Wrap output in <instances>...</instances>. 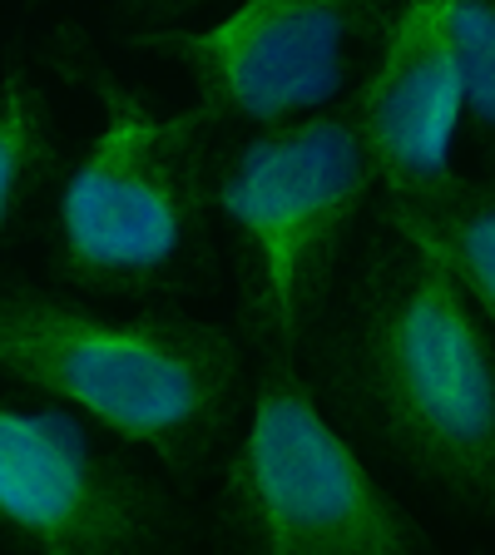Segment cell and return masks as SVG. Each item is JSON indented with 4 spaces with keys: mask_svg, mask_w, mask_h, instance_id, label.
Wrapping results in <instances>:
<instances>
[{
    "mask_svg": "<svg viewBox=\"0 0 495 555\" xmlns=\"http://www.w3.org/2000/svg\"><path fill=\"white\" fill-rule=\"evenodd\" d=\"M45 60L100 109V129L55 194L50 273L104 302L194 288L208 263L213 115L204 104L159 109L149 90L104 65L75 21L55 25Z\"/></svg>",
    "mask_w": 495,
    "mask_h": 555,
    "instance_id": "6da1fadb",
    "label": "cell"
},
{
    "mask_svg": "<svg viewBox=\"0 0 495 555\" xmlns=\"http://www.w3.org/2000/svg\"><path fill=\"white\" fill-rule=\"evenodd\" d=\"M333 372L421 481L495 516V333L427 243L396 229L367 243Z\"/></svg>",
    "mask_w": 495,
    "mask_h": 555,
    "instance_id": "7a4b0ae2",
    "label": "cell"
},
{
    "mask_svg": "<svg viewBox=\"0 0 495 555\" xmlns=\"http://www.w3.org/2000/svg\"><path fill=\"white\" fill-rule=\"evenodd\" d=\"M0 377L75 406L169 476H198L243 406V343L173 308L115 312L80 288L0 283Z\"/></svg>",
    "mask_w": 495,
    "mask_h": 555,
    "instance_id": "3957f363",
    "label": "cell"
},
{
    "mask_svg": "<svg viewBox=\"0 0 495 555\" xmlns=\"http://www.w3.org/2000/svg\"><path fill=\"white\" fill-rule=\"evenodd\" d=\"M377 189L352 100L213 150V208L229 223L238 323L263 358H298L317 333L347 238Z\"/></svg>",
    "mask_w": 495,
    "mask_h": 555,
    "instance_id": "277c9868",
    "label": "cell"
},
{
    "mask_svg": "<svg viewBox=\"0 0 495 555\" xmlns=\"http://www.w3.org/2000/svg\"><path fill=\"white\" fill-rule=\"evenodd\" d=\"M219 531L258 555H421L431 535L327 416L298 358H263L219 481Z\"/></svg>",
    "mask_w": 495,
    "mask_h": 555,
    "instance_id": "5b68a950",
    "label": "cell"
},
{
    "mask_svg": "<svg viewBox=\"0 0 495 555\" xmlns=\"http://www.w3.org/2000/svg\"><path fill=\"white\" fill-rule=\"evenodd\" d=\"M402 0H238L204 30L144 25L129 46L179 65L213 125L268 129L352 100Z\"/></svg>",
    "mask_w": 495,
    "mask_h": 555,
    "instance_id": "8992f818",
    "label": "cell"
},
{
    "mask_svg": "<svg viewBox=\"0 0 495 555\" xmlns=\"http://www.w3.org/2000/svg\"><path fill=\"white\" fill-rule=\"evenodd\" d=\"M184 535L173 496L69 412L0 402V551L139 555Z\"/></svg>",
    "mask_w": 495,
    "mask_h": 555,
    "instance_id": "52a82bcc",
    "label": "cell"
},
{
    "mask_svg": "<svg viewBox=\"0 0 495 555\" xmlns=\"http://www.w3.org/2000/svg\"><path fill=\"white\" fill-rule=\"evenodd\" d=\"M352 109L377 164V204H427L461 179L456 134L466 125V69L451 0H402Z\"/></svg>",
    "mask_w": 495,
    "mask_h": 555,
    "instance_id": "ba28073f",
    "label": "cell"
},
{
    "mask_svg": "<svg viewBox=\"0 0 495 555\" xmlns=\"http://www.w3.org/2000/svg\"><path fill=\"white\" fill-rule=\"evenodd\" d=\"M381 229L427 243L495 333V169L456 179L427 204H372Z\"/></svg>",
    "mask_w": 495,
    "mask_h": 555,
    "instance_id": "9c48e42d",
    "label": "cell"
},
{
    "mask_svg": "<svg viewBox=\"0 0 495 555\" xmlns=\"http://www.w3.org/2000/svg\"><path fill=\"white\" fill-rule=\"evenodd\" d=\"M60 164L65 144L45 85L35 80L25 55H11L0 69V254L21 238L35 204L60 179Z\"/></svg>",
    "mask_w": 495,
    "mask_h": 555,
    "instance_id": "30bf717a",
    "label": "cell"
},
{
    "mask_svg": "<svg viewBox=\"0 0 495 555\" xmlns=\"http://www.w3.org/2000/svg\"><path fill=\"white\" fill-rule=\"evenodd\" d=\"M451 25L466 69V119L485 169H495V0H451Z\"/></svg>",
    "mask_w": 495,
    "mask_h": 555,
    "instance_id": "8fae6325",
    "label": "cell"
},
{
    "mask_svg": "<svg viewBox=\"0 0 495 555\" xmlns=\"http://www.w3.org/2000/svg\"><path fill=\"white\" fill-rule=\"evenodd\" d=\"M115 5L134 30H144V25H173L179 15L198 11V5H208V0H115Z\"/></svg>",
    "mask_w": 495,
    "mask_h": 555,
    "instance_id": "7c38bea8",
    "label": "cell"
},
{
    "mask_svg": "<svg viewBox=\"0 0 495 555\" xmlns=\"http://www.w3.org/2000/svg\"><path fill=\"white\" fill-rule=\"evenodd\" d=\"M30 5H35V0H30Z\"/></svg>",
    "mask_w": 495,
    "mask_h": 555,
    "instance_id": "4fadbf2b",
    "label": "cell"
}]
</instances>
